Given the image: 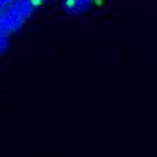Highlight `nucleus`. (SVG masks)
Masks as SVG:
<instances>
[{
	"label": "nucleus",
	"instance_id": "nucleus-1",
	"mask_svg": "<svg viewBox=\"0 0 157 157\" xmlns=\"http://www.w3.org/2000/svg\"><path fill=\"white\" fill-rule=\"evenodd\" d=\"M48 0H0V34L10 38Z\"/></svg>",
	"mask_w": 157,
	"mask_h": 157
},
{
	"label": "nucleus",
	"instance_id": "nucleus-2",
	"mask_svg": "<svg viewBox=\"0 0 157 157\" xmlns=\"http://www.w3.org/2000/svg\"><path fill=\"white\" fill-rule=\"evenodd\" d=\"M94 0H60V6L67 15H82L88 11L93 5Z\"/></svg>",
	"mask_w": 157,
	"mask_h": 157
},
{
	"label": "nucleus",
	"instance_id": "nucleus-3",
	"mask_svg": "<svg viewBox=\"0 0 157 157\" xmlns=\"http://www.w3.org/2000/svg\"><path fill=\"white\" fill-rule=\"evenodd\" d=\"M9 44H10V38H6L0 34V54H2L9 48Z\"/></svg>",
	"mask_w": 157,
	"mask_h": 157
}]
</instances>
